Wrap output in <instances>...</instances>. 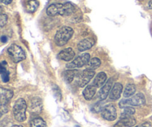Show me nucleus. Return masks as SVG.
<instances>
[{
	"mask_svg": "<svg viewBox=\"0 0 152 127\" xmlns=\"http://www.w3.org/2000/svg\"><path fill=\"white\" fill-rule=\"evenodd\" d=\"M75 7L70 2L55 3L50 4L46 10V13L49 16H55L56 15L62 16H68L75 12Z\"/></svg>",
	"mask_w": 152,
	"mask_h": 127,
	"instance_id": "nucleus-1",
	"label": "nucleus"
},
{
	"mask_svg": "<svg viewBox=\"0 0 152 127\" xmlns=\"http://www.w3.org/2000/svg\"><path fill=\"white\" fill-rule=\"evenodd\" d=\"M74 34V30L68 26H64L56 31L54 37V42L56 46H63L67 44Z\"/></svg>",
	"mask_w": 152,
	"mask_h": 127,
	"instance_id": "nucleus-2",
	"label": "nucleus"
},
{
	"mask_svg": "<svg viewBox=\"0 0 152 127\" xmlns=\"http://www.w3.org/2000/svg\"><path fill=\"white\" fill-rule=\"evenodd\" d=\"M27 104L22 98L16 101L13 107V113L15 120L18 122H23L26 120Z\"/></svg>",
	"mask_w": 152,
	"mask_h": 127,
	"instance_id": "nucleus-3",
	"label": "nucleus"
},
{
	"mask_svg": "<svg viewBox=\"0 0 152 127\" xmlns=\"http://www.w3.org/2000/svg\"><path fill=\"white\" fill-rule=\"evenodd\" d=\"M145 104V98L143 94L138 93L131 98L122 100L119 104L120 108L123 109L126 106H140Z\"/></svg>",
	"mask_w": 152,
	"mask_h": 127,
	"instance_id": "nucleus-4",
	"label": "nucleus"
},
{
	"mask_svg": "<svg viewBox=\"0 0 152 127\" xmlns=\"http://www.w3.org/2000/svg\"><path fill=\"white\" fill-rule=\"evenodd\" d=\"M7 53L12 61L16 63L24 60L26 57L25 52L24 51L23 49L16 44H12L7 49Z\"/></svg>",
	"mask_w": 152,
	"mask_h": 127,
	"instance_id": "nucleus-5",
	"label": "nucleus"
},
{
	"mask_svg": "<svg viewBox=\"0 0 152 127\" xmlns=\"http://www.w3.org/2000/svg\"><path fill=\"white\" fill-rule=\"evenodd\" d=\"M90 58L91 57L89 54H83L77 57L72 62L67 64L66 67L68 68H70V69H74V68H81V67L84 66V65H87L88 63V62L90 61Z\"/></svg>",
	"mask_w": 152,
	"mask_h": 127,
	"instance_id": "nucleus-6",
	"label": "nucleus"
},
{
	"mask_svg": "<svg viewBox=\"0 0 152 127\" xmlns=\"http://www.w3.org/2000/svg\"><path fill=\"white\" fill-rule=\"evenodd\" d=\"M101 115L105 120L113 121L117 119V110L113 104H108L105 106L101 112Z\"/></svg>",
	"mask_w": 152,
	"mask_h": 127,
	"instance_id": "nucleus-7",
	"label": "nucleus"
},
{
	"mask_svg": "<svg viewBox=\"0 0 152 127\" xmlns=\"http://www.w3.org/2000/svg\"><path fill=\"white\" fill-rule=\"evenodd\" d=\"M95 72L94 70H91L87 68V69L84 70L82 73L79 74L78 75V84L80 87H84L86 86L88 83L90 82V80L94 76Z\"/></svg>",
	"mask_w": 152,
	"mask_h": 127,
	"instance_id": "nucleus-8",
	"label": "nucleus"
},
{
	"mask_svg": "<svg viewBox=\"0 0 152 127\" xmlns=\"http://www.w3.org/2000/svg\"><path fill=\"white\" fill-rule=\"evenodd\" d=\"M113 84H114V79L110 78L104 84V86L101 88L100 90L98 92V98L100 101H104V100L106 99L107 97L108 96V95L111 92V89L113 87Z\"/></svg>",
	"mask_w": 152,
	"mask_h": 127,
	"instance_id": "nucleus-9",
	"label": "nucleus"
},
{
	"mask_svg": "<svg viewBox=\"0 0 152 127\" xmlns=\"http://www.w3.org/2000/svg\"><path fill=\"white\" fill-rule=\"evenodd\" d=\"M30 112L33 114H39L42 110V102L38 97H34L30 101Z\"/></svg>",
	"mask_w": 152,
	"mask_h": 127,
	"instance_id": "nucleus-10",
	"label": "nucleus"
},
{
	"mask_svg": "<svg viewBox=\"0 0 152 127\" xmlns=\"http://www.w3.org/2000/svg\"><path fill=\"white\" fill-rule=\"evenodd\" d=\"M75 56V52L71 48H67L64 50L61 51L58 54V58L63 61H71Z\"/></svg>",
	"mask_w": 152,
	"mask_h": 127,
	"instance_id": "nucleus-11",
	"label": "nucleus"
},
{
	"mask_svg": "<svg viewBox=\"0 0 152 127\" xmlns=\"http://www.w3.org/2000/svg\"><path fill=\"white\" fill-rule=\"evenodd\" d=\"M95 41L93 38H88L83 39V40L80 42L77 45V48L80 51H85L86 50H88V49L91 48L94 45Z\"/></svg>",
	"mask_w": 152,
	"mask_h": 127,
	"instance_id": "nucleus-12",
	"label": "nucleus"
},
{
	"mask_svg": "<svg viewBox=\"0 0 152 127\" xmlns=\"http://www.w3.org/2000/svg\"><path fill=\"white\" fill-rule=\"evenodd\" d=\"M123 85L120 83H116L111 89V92L109 94L110 99L113 101H117L121 96L122 92H123Z\"/></svg>",
	"mask_w": 152,
	"mask_h": 127,
	"instance_id": "nucleus-13",
	"label": "nucleus"
},
{
	"mask_svg": "<svg viewBox=\"0 0 152 127\" xmlns=\"http://www.w3.org/2000/svg\"><path fill=\"white\" fill-rule=\"evenodd\" d=\"M13 96V91L1 88V106H7Z\"/></svg>",
	"mask_w": 152,
	"mask_h": 127,
	"instance_id": "nucleus-14",
	"label": "nucleus"
},
{
	"mask_svg": "<svg viewBox=\"0 0 152 127\" xmlns=\"http://www.w3.org/2000/svg\"><path fill=\"white\" fill-rule=\"evenodd\" d=\"M120 121L126 127H133L136 125V120L132 115H125L122 113Z\"/></svg>",
	"mask_w": 152,
	"mask_h": 127,
	"instance_id": "nucleus-15",
	"label": "nucleus"
},
{
	"mask_svg": "<svg viewBox=\"0 0 152 127\" xmlns=\"http://www.w3.org/2000/svg\"><path fill=\"white\" fill-rule=\"evenodd\" d=\"M96 87L94 85H89L83 90V95L86 101H91L96 94Z\"/></svg>",
	"mask_w": 152,
	"mask_h": 127,
	"instance_id": "nucleus-16",
	"label": "nucleus"
},
{
	"mask_svg": "<svg viewBox=\"0 0 152 127\" xmlns=\"http://www.w3.org/2000/svg\"><path fill=\"white\" fill-rule=\"evenodd\" d=\"M107 81V75L105 72L98 73L97 75L95 77L94 80L93 85H94L96 88H100L104 86Z\"/></svg>",
	"mask_w": 152,
	"mask_h": 127,
	"instance_id": "nucleus-17",
	"label": "nucleus"
},
{
	"mask_svg": "<svg viewBox=\"0 0 152 127\" xmlns=\"http://www.w3.org/2000/svg\"><path fill=\"white\" fill-rule=\"evenodd\" d=\"M0 72H1V78L2 82L7 83L10 80V73L7 68V62L4 60L1 62Z\"/></svg>",
	"mask_w": 152,
	"mask_h": 127,
	"instance_id": "nucleus-18",
	"label": "nucleus"
},
{
	"mask_svg": "<svg viewBox=\"0 0 152 127\" xmlns=\"http://www.w3.org/2000/svg\"><path fill=\"white\" fill-rule=\"evenodd\" d=\"M79 75V71L75 69H69V70H67L64 72L63 74V77H64V80L67 83H71V82L74 80V77L76 76L78 77Z\"/></svg>",
	"mask_w": 152,
	"mask_h": 127,
	"instance_id": "nucleus-19",
	"label": "nucleus"
},
{
	"mask_svg": "<svg viewBox=\"0 0 152 127\" xmlns=\"http://www.w3.org/2000/svg\"><path fill=\"white\" fill-rule=\"evenodd\" d=\"M136 92V86L134 84H128L123 92V96L126 98H129L133 96Z\"/></svg>",
	"mask_w": 152,
	"mask_h": 127,
	"instance_id": "nucleus-20",
	"label": "nucleus"
},
{
	"mask_svg": "<svg viewBox=\"0 0 152 127\" xmlns=\"http://www.w3.org/2000/svg\"><path fill=\"white\" fill-rule=\"evenodd\" d=\"M101 65V60L97 57H94L91 59H90V61L88 62V63L87 64V67L88 69L94 70L99 68Z\"/></svg>",
	"mask_w": 152,
	"mask_h": 127,
	"instance_id": "nucleus-21",
	"label": "nucleus"
},
{
	"mask_svg": "<svg viewBox=\"0 0 152 127\" xmlns=\"http://www.w3.org/2000/svg\"><path fill=\"white\" fill-rule=\"evenodd\" d=\"M31 127H48V126L42 118L36 117L31 121Z\"/></svg>",
	"mask_w": 152,
	"mask_h": 127,
	"instance_id": "nucleus-22",
	"label": "nucleus"
},
{
	"mask_svg": "<svg viewBox=\"0 0 152 127\" xmlns=\"http://www.w3.org/2000/svg\"><path fill=\"white\" fill-rule=\"evenodd\" d=\"M39 7L38 1L36 0H30L26 5V10L29 13H34L37 10V7Z\"/></svg>",
	"mask_w": 152,
	"mask_h": 127,
	"instance_id": "nucleus-23",
	"label": "nucleus"
},
{
	"mask_svg": "<svg viewBox=\"0 0 152 127\" xmlns=\"http://www.w3.org/2000/svg\"><path fill=\"white\" fill-rule=\"evenodd\" d=\"M52 88H53V95H55V97H56L58 100H59V101H60V100L62 99V94H61L60 89H59V88L55 84L52 86Z\"/></svg>",
	"mask_w": 152,
	"mask_h": 127,
	"instance_id": "nucleus-24",
	"label": "nucleus"
},
{
	"mask_svg": "<svg viewBox=\"0 0 152 127\" xmlns=\"http://www.w3.org/2000/svg\"><path fill=\"white\" fill-rule=\"evenodd\" d=\"M102 105H103V103L101 102V101H99V102H97L93 106V108H92V111L96 113L99 112H102V109H103Z\"/></svg>",
	"mask_w": 152,
	"mask_h": 127,
	"instance_id": "nucleus-25",
	"label": "nucleus"
},
{
	"mask_svg": "<svg viewBox=\"0 0 152 127\" xmlns=\"http://www.w3.org/2000/svg\"><path fill=\"white\" fill-rule=\"evenodd\" d=\"M135 113V109L131 106H126L123 108V114L125 115H133Z\"/></svg>",
	"mask_w": 152,
	"mask_h": 127,
	"instance_id": "nucleus-26",
	"label": "nucleus"
},
{
	"mask_svg": "<svg viewBox=\"0 0 152 127\" xmlns=\"http://www.w3.org/2000/svg\"><path fill=\"white\" fill-rule=\"evenodd\" d=\"M7 21V16L4 13H1V17H0V25H1V28H3L4 25H6Z\"/></svg>",
	"mask_w": 152,
	"mask_h": 127,
	"instance_id": "nucleus-27",
	"label": "nucleus"
},
{
	"mask_svg": "<svg viewBox=\"0 0 152 127\" xmlns=\"http://www.w3.org/2000/svg\"><path fill=\"white\" fill-rule=\"evenodd\" d=\"M136 127H151V123H148V122H145V123H142V124L139 125V126H137Z\"/></svg>",
	"mask_w": 152,
	"mask_h": 127,
	"instance_id": "nucleus-28",
	"label": "nucleus"
},
{
	"mask_svg": "<svg viewBox=\"0 0 152 127\" xmlns=\"http://www.w3.org/2000/svg\"><path fill=\"white\" fill-rule=\"evenodd\" d=\"M114 127H126V126H125L124 125H123V123H122L121 122H120V120H119V121L117 122V123H116L115 125H114Z\"/></svg>",
	"mask_w": 152,
	"mask_h": 127,
	"instance_id": "nucleus-29",
	"label": "nucleus"
},
{
	"mask_svg": "<svg viewBox=\"0 0 152 127\" xmlns=\"http://www.w3.org/2000/svg\"><path fill=\"white\" fill-rule=\"evenodd\" d=\"M12 1H13V0H1V2H2L3 4H10V3L12 2Z\"/></svg>",
	"mask_w": 152,
	"mask_h": 127,
	"instance_id": "nucleus-30",
	"label": "nucleus"
},
{
	"mask_svg": "<svg viewBox=\"0 0 152 127\" xmlns=\"http://www.w3.org/2000/svg\"><path fill=\"white\" fill-rule=\"evenodd\" d=\"M1 41L2 43H5L7 41V37H5V36H2L1 37Z\"/></svg>",
	"mask_w": 152,
	"mask_h": 127,
	"instance_id": "nucleus-31",
	"label": "nucleus"
},
{
	"mask_svg": "<svg viewBox=\"0 0 152 127\" xmlns=\"http://www.w3.org/2000/svg\"><path fill=\"white\" fill-rule=\"evenodd\" d=\"M148 6L150 9H152V0H150L148 4Z\"/></svg>",
	"mask_w": 152,
	"mask_h": 127,
	"instance_id": "nucleus-32",
	"label": "nucleus"
},
{
	"mask_svg": "<svg viewBox=\"0 0 152 127\" xmlns=\"http://www.w3.org/2000/svg\"><path fill=\"white\" fill-rule=\"evenodd\" d=\"M11 127H23V126H21V125H13V126Z\"/></svg>",
	"mask_w": 152,
	"mask_h": 127,
	"instance_id": "nucleus-33",
	"label": "nucleus"
},
{
	"mask_svg": "<svg viewBox=\"0 0 152 127\" xmlns=\"http://www.w3.org/2000/svg\"><path fill=\"white\" fill-rule=\"evenodd\" d=\"M75 127H80V126H76Z\"/></svg>",
	"mask_w": 152,
	"mask_h": 127,
	"instance_id": "nucleus-34",
	"label": "nucleus"
}]
</instances>
